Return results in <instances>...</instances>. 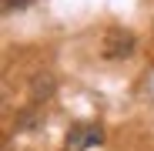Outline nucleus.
Instances as JSON below:
<instances>
[{
  "instance_id": "f257e3e1",
  "label": "nucleus",
  "mask_w": 154,
  "mask_h": 151,
  "mask_svg": "<svg viewBox=\"0 0 154 151\" xmlns=\"http://www.w3.org/2000/svg\"><path fill=\"white\" fill-rule=\"evenodd\" d=\"M100 141H104V128H100L97 121H81V124H74V128L67 131V151H91L97 148Z\"/></svg>"
},
{
  "instance_id": "f03ea898",
  "label": "nucleus",
  "mask_w": 154,
  "mask_h": 151,
  "mask_svg": "<svg viewBox=\"0 0 154 151\" xmlns=\"http://www.w3.org/2000/svg\"><path fill=\"white\" fill-rule=\"evenodd\" d=\"M131 47H134V37L127 30H111L107 40H104V54L107 57H124V54H131Z\"/></svg>"
},
{
  "instance_id": "7ed1b4c3",
  "label": "nucleus",
  "mask_w": 154,
  "mask_h": 151,
  "mask_svg": "<svg viewBox=\"0 0 154 151\" xmlns=\"http://www.w3.org/2000/svg\"><path fill=\"white\" fill-rule=\"evenodd\" d=\"M27 4H30V0H4L7 10H14V7H27Z\"/></svg>"
}]
</instances>
